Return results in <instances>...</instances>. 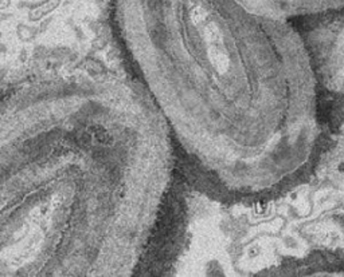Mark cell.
<instances>
[{
	"label": "cell",
	"mask_w": 344,
	"mask_h": 277,
	"mask_svg": "<svg viewBox=\"0 0 344 277\" xmlns=\"http://www.w3.org/2000/svg\"><path fill=\"white\" fill-rule=\"evenodd\" d=\"M109 27L192 189L251 206L300 177L313 141L310 75L272 1L112 0Z\"/></svg>",
	"instance_id": "7a4b0ae2"
},
{
	"label": "cell",
	"mask_w": 344,
	"mask_h": 277,
	"mask_svg": "<svg viewBox=\"0 0 344 277\" xmlns=\"http://www.w3.org/2000/svg\"><path fill=\"white\" fill-rule=\"evenodd\" d=\"M179 173L166 122L131 75H31L0 112V277L132 276Z\"/></svg>",
	"instance_id": "6da1fadb"
}]
</instances>
